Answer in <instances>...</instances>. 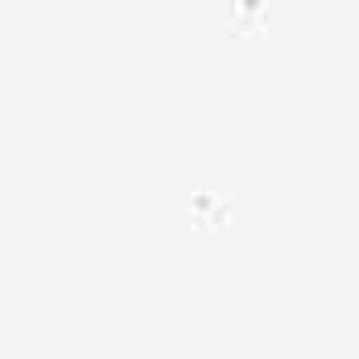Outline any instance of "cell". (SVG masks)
I'll list each match as a JSON object with an SVG mask.
<instances>
[]
</instances>
